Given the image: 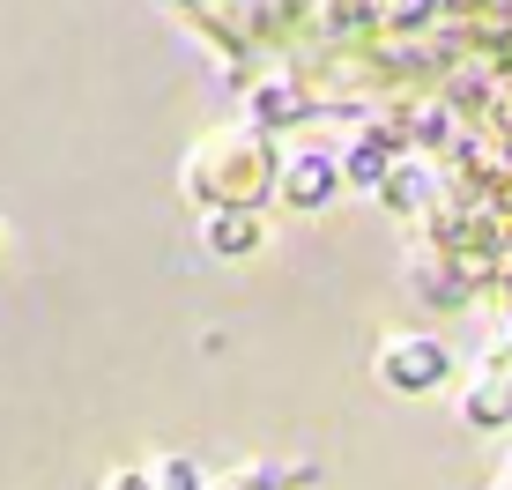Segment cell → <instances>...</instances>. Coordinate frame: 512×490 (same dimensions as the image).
Instances as JSON below:
<instances>
[{
	"instance_id": "52a82bcc",
	"label": "cell",
	"mask_w": 512,
	"mask_h": 490,
	"mask_svg": "<svg viewBox=\"0 0 512 490\" xmlns=\"http://www.w3.org/2000/svg\"><path fill=\"white\" fill-rule=\"evenodd\" d=\"M282 119H305V97L290 82H260L253 90V127H282Z\"/></svg>"
},
{
	"instance_id": "3957f363",
	"label": "cell",
	"mask_w": 512,
	"mask_h": 490,
	"mask_svg": "<svg viewBox=\"0 0 512 490\" xmlns=\"http://www.w3.org/2000/svg\"><path fill=\"white\" fill-rule=\"evenodd\" d=\"M342 179H349V171H342V156L305 149V156H290V164H282V201H290V208H320Z\"/></svg>"
},
{
	"instance_id": "7c38bea8",
	"label": "cell",
	"mask_w": 512,
	"mask_h": 490,
	"mask_svg": "<svg viewBox=\"0 0 512 490\" xmlns=\"http://www.w3.org/2000/svg\"><path fill=\"white\" fill-rule=\"evenodd\" d=\"M208 490H260L253 476H238V483H208Z\"/></svg>"
},
{
	"instance_id": "277c9868",
	"label": "cell",
	"mask_w": 512,
	"mask_h": 490,
	"mask_svg": "<svg viewBox=\"0 0 512 490\" xmlns=\"http://www.w3.org/2000/svg\"><path fill=\"white\" fill-rule=\"evenodd\" d=\"M461 416H468L475 431H498V424H512V364H483V372L468 379Z\"/></svg>"
},
{
	"instance_id": "5b68a950",
	"label": "cell",
	"mask_w": 512,
	"mask_h": 490,
	"mask_svg": "<svg viewBox=\"0 0 512 490\" xmlns=\"http://www.w3.org/2000/svg\"><path fill=\"white\" fill-rule=\"evenodd\" d=\"M201 238H208V253H231V260H245L260 245V216L253 208H201Z\"/></svg>"
},
{
	"instance_id": "7a4b0ae2",
	"label": "cell",
	"mask_w": 512,
	"mask_h": 490,
	"mask_svg": "<svg viewBox=\"0 0 512 490\" xmlns=\"http://www.w3.org/2000/svg\"><path fill=\"white\" fill-rule=\"evenodd\" d=\"M446 372H453V349L431 335H394L379 349V387H394V394H431Z\"/></svg>"
},
{
	"instance_id": "8992f818",
	"label": "cell",
	"mask_w": 512,
	"mask_h": 490,
	"mask_svg": "<svg viewBox=\"0 0 512 490\" xmlns=\"http://www.w3.org/2000/svg\"><path fill=\"white\" fill-rule=\"evenodd\" d=\"M409 275H416V297L423 305H461V268H438V260H409Z\"/></svg>"
},
{
	"instance_id": "9c48e42d",
	"label": "cell",
	"mask_w": 512,
	"mask_h": 490,
	"mask_svg": "<svg viewBox=\"0 0 512 490\" xmlns=\"http://www.w3.org/2000/svg\"><path fill=\"white\" fill-rule=\"evenodd\" d=\"M149 476H156V490H201V468L179 461V453H164V461H156Z\"/></svg>"
},
{
	"instance_id": "4fadbf2b",
	"label": "cell",
	"mask_w": 512,
	"mask_h": 490,
	"mask_svg": "<svg viewBox=\"0 0 512 490\" xmlns=\"http://www.w3.org/2000/svg\"><path fill=\"white\" fill-rule=\"evenodd\" d=\"M498 490H512V476H505V483H498Z\"/></svg>"
},
{
	"instance_id": "ba28073f",
	"label": "cell",
	"mask_w": 512,
	"mask_h": 490,
	"mask_svg": "<svg viewBox=\"0 0 512 490\" xmlns=\"http://www.w3.org/2000/svg\"><path fill=\"white\" fill-rule=\"evenodd\" d=\"M342 171H349L357 186H386V134H357L349 156H342Z\"/></svg>"
},
{
	"instance_id": "6da1fadb",
	"label": "cell",
	"mask_w": 512,
	"mask_h": 490,
	"mask_svg": "<svg viewBox=\"0 0 512 490\" xmlns=\"http://www.w3.org/2000/svg\"><path fill=\"white\" fill-rule=\"evenodd\" d=\"M275 149L260 142V134H216V142H201L186 156V194L201 201V208H253L260 194H268V179H275Z\"/></svg>"
},
{
	"instance_id": "8fae6325",
	"label": "cell",
	"mask_w": 512,
	"mask_h": 490,
	"mask_svg": "<svg viewBox=\"0 0 512 490\" xmlns=\"http://www.w3.org/2000/svg\"><path fill=\"white\" fill-rule=\"evenodd\" d=\"M431 8H438V0H394V23H423Z\"/></svg>"
},
{
	"instance_id": "30bf717a",
	"label": "cell",
	"mask_w": 512,
	"mask_h": 490,
	"mask_svg": "<svg viewBox=\"0 0 512 490\" xmlns=\"http://www.w3.org/2000/svg\"><path fill=\"white\" fill-rule=\"evenodd\" d=\"M104 490H156V476H141V468H112Z\"/></svg>"
}]
</instances>
